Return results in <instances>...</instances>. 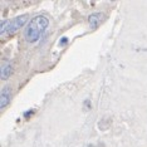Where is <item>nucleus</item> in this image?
I'll use <instances>...</instances> for the list:
<instances>
[{"label": "nucleus", "instance_id": "4", "mask_svg": "<svg viewBox=\"0 0 147 147\" xmlns=\"http://www.w3.org/2000/svg\"><path fill=\"white\" fill-rule=\"evenodd\" d=\"M32 22H34L42 32H45V29L48 28V25H49V19L47 18V16H44V15H38V16H35V18L32 19Z\"/></svg>", "mask_w": 147, "mask_h": 147}, {"label": "nucleus", "instance_id": "3", "mask_svg": "<svg viewBox=\"0 0 147 147\" xmlns=\"http://www.w3.org/2000/svg\"><path fill=\"white\" fill-rule=\"evenodd\" d=\"M11 101V88L9 86L3 87L0 93V111H4Z\"/></svg>", "mask_w": 147, "mask_h": 147}, {"label": "nucleus", "instance_id": "1", "mask_svg": "<svg viewBox=\"0 0 147 147\" xmlns=\"http://www.w3.org/2000/svg\"><path fill=\"white\" fill-rule=\"evenodd\" d=\"M29 16L24 14V15H19L16 18L11 19V20H3L1 22V25H0V35H4L6 32L8 33H14L16 30L24 26L28 22Z\"/></svg>", "mask_w": 147, "mask_h": 147}, {"label": "nucleus", "instance_id": "6", "mask_svg": "<svg viewBox=\"0 0 147 147\" xmlns=\"http://www.w3.org/2000/svg\"><path fill=\"white\" fill-rule=\"evenodd\" d=\"M102 18H103V15L101 14V13H94V14H91L88 16L89 26H91L92 29L98 28V25L101 24V22H102Z\"/></svg>", "mask_w": 147, "mask_h": 147}, {"label": "nucleus", "instance_id": "5", "mask_svg": "<svg viewBox=\"0 0 147 147\" xmlns=\"http://www.w3.org/2000/svg\"><path fill=\"white\" fill-rule=\"evenodd\" d=\"M13 69L14 68H13L11 63H9V62L4 63L1 67V71H0V78H1L3 81H6V79L13 74Z\"/></svg>", "mask_w": 147, "mask_h": 147}, {"label": "nucleus", "instance_id": "2", "mask_svg": "<svg viewBox=\"0 0 147 147\" xmlns=\"http://www.w3.org/2000/svg\"><path fill=\"white\" fill-rule=\"evenodd\" d=\"M42 30L38 28V25L35 24L34 22H32L29 23L28 25H26V28H25V32H24V35H25V39L28 42H30V43H34L36 42L39 38H40V34H42Z\"/></svg>", "mask_w": 147, "mask_h": 147}]
</instances>
